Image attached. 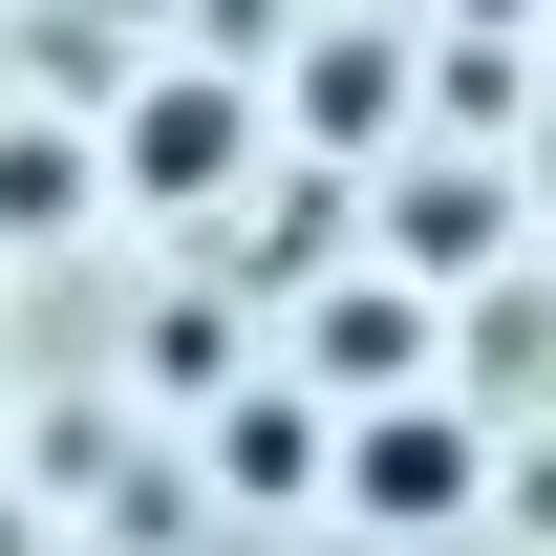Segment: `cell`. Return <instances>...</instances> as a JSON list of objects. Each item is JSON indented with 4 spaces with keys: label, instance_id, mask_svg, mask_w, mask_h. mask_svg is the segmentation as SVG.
Returning <instances> with one entry per match:
<instances>
[{
    "label": "cell",
    "instance_id": "obj_1",
    "mask_svg": "<svg viewBox=\"0 0 556 556\" xmlns=\"http://www.w3.org/2000/svg\"><path fill=\"white\" fill-rule=\"evenodd\" d=\"M108 150H129V193H172V214H193V193H236L257 108H236V86H129V129H108Z\"/></svg>",
    "mask_w": 556,
    "mask_h": 556
},
{
    "label": "cell",
    "instance_id": "obj_2",
    "mask_svg": "<svg viewBox=\"0 0 556 556\" xmlns=\"http://www.w3.org/2000/svg\"><path fill=\"white\" fill-rule=\"evenodd\" d=\"M343 492L386 514V535H450V514H471V428H450V407H407V428H364V450H343Z\"/></svg>",
    "mask_w": 556,
    "mask_h": 556
},
{
    "label": "cell",
    "instance_id": "obj_3",
    "mask_svg": "<svg viewBox=\"0 0 556 556\" xmlns=\"http://www.w3.org/2000/svg\"><path fill=\"white\" fill-rule=\"evenodd\" d=\"M407 343H428L407 300H321V386H407Z\"/></svg>",
    "mask_w": 556,
    "mask_h": 556
},
{
    "label": "cell",
    "instance_id": "obj_4",
    "mask_svg": "<svg viewBox=\"0 0 556 556\" xmlns=\"http://www.w3.org/2000/svg\"><path fill=\"white\" fill-rule=\"evenodd\" d=\"M236 471H257V492H321V407H236Z\"/></svg>",
    "mask_w": 556,
    "mask_h": 556
}]
</instances>
